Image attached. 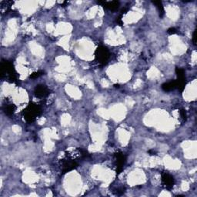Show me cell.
Returning <instances> with one entry per match:
<instances>
[{"label": "cell", "mask_w": 197, "mask_h": 197, "mask_svg": "<svg viewBox=\"0 0 197 197\" xmlns=\"http://www.w3.org/2000/svg\"><path fill=\"white\" fill-rule=\"evenodd\" d=\"M175 73H176L177 79L175 80L176 83V88L180 90V92H183V89H185V71L184 70L181 68H176L175 69Z\"/></svg>", "instance_id": "4"}, {"label": "cell", "mask_w": 197, "mask_h": 197, "mask_svg": "<svg viewBox=\"0 0 197 197\" xmlns=\"http://www.w3.org/2000/svg\"><path fill=\"white\" fill-rule=\"evenodd\" d=\"M116 156V173L119 174L123 170V166L126 162V156L121 152H118L115 154Z\"/></svg>", "instance_id": "6"}, {"label": "cell", "mask_w": 197, "mask_h": 197, "mask_svg": "<svg viewBox=\"0 0 197 197\" xmlns=\"http://www.w3.org/2000/svg\"><path fill=\"white\" fill-rule=\"evenodd\" d=\"M196 30H195L194 32H193V44H194L195 46L196 45Z\"/></svg>", "instance_id": "16"}, {"label": "cell", "mask_w": 197, "mask_h": 197, "mask_svg": "<svg viewBox=\"0 0 197 197\" xmlns=\"http://www.w3.org/2000/svg\"><path fill=\"white\" fill-rule=\"evenodd\" d=\"M42 75H43V72L39 71V72H36V73L31 74V75L29 77H30L31 79H36L38 78V77L41 76Z\"/></svg>", "instance_id": "13"}, {"label": "cell", "mask_w": 197, "mask_h": 197, "mask_svg": "<svg viewBox=\"0 0 197 197\" xmlns=\"http://www.w3.org/2000/svg\"><path fill=\"white\" fill-rule=\"evenodd\" d=\"M162 183L165 188L171 189L174 185V179L170 174L167 172H163L162 174Z\"/></svg>", "instance_id": "7"}, {"label": "cell", "mask_w": 197, "mask_h": 197, "mask_svg": "<svg viewBox=\"0 0 197 197\" xmlns=\"http://www.w3.org/2000/svg\"><path fill=\"white\" fill-rule=\"evenodd\" d=\"M116 22L119 25V26H123V21H122V16H119V17L116 19Z\"/></svg>", "instance_id": "17"}, {"label": "cell", "mask_w": 197, "mask_h": 197, "mask_svg": "<svg viewBox=\"0 0 197 197\" xmlns=\"http://www.w3.org/2000/svg\"><path fill=\"white\" fill-rule=\"evenodd\" d=\"M34 93H35V95L36 97L44 98L46 97V96L49 94V90L46 86H43V85H39V86H37L35 88Z\"/></svg>", "instance_id": "8"}, {"label": "cell", "mask_w": 197, "mask_h": 197, "mask_svg": "<svg viewBox=\"0 0 197 197\" xmlns=\"http://www.w3.org/2000/svg\"><path fill=\"white\" fill-rule=\"evenodd\" d=\"M95 56H96V60L97 61L100 65H106L108 62L109 56H110V53H109V50L106 47L98 46L96 49V52H95Z\"/></svg>", "instance_id": "3"}, {"label": "cell", "mask_w": 197, "mask_h": 197, "mask_svg": "<svg viewBox=\"0 0 197 197\" xmlns=\"http://www.w3.org/2000/svg\"><path fill=\"white\" fill-rule=\"evenodd\" d=\"M119 6V2L118 1H112V2H106L103 7L106 9H109L111 11L117 10Z\"/></svg>", "instance_id": "9"}, {"label": "cell", "mask_w": 197, "mask_h": 197, "mask_svg": "<svg viewBox=\"0 0 197 197\" xmlns=\"http://www.w3.org/2000/svg\"><path fill=\"white\" fill-rule=\"evenodd\" d=\"M78 166V164L75 162V160H62V165H61V168H62V173L65 174L66 172L72 171V170L75 169Z\"/></svg>", "instance_id": "5"}, {"label": "cell", "mask_w": 197, "mask_h": 197, "mask_svg": "<svg viewBox=\"0 0 197 197\" xmlns=\"http://www.w3.org/2000/svg\"><path fill=\"white\" fill-rule=\"evenodd\" d=\"M162 89L165 92H170L176 89V83L175 81H171L170 83H166L162 85Z\"/></svg>", "instance_id": "10"}, {"label": "cell", "mask_w": 197, "mask_h": 197, "mask_svg": "<svg viewBox=\"0 0 197 197\" xmlns=\"http://www.w3.org/2000/svg\"><path fill=\"white\" fill-rule=\"evenodd\" d=\"M152 3L156 6L157 9H158V10H159V12H160V17L161 18L163 17L164 12H165V11H164V8H163V6H162V2L161 1H154V2H152Z\"/></svg>", "instance_id": "12"}, {"label": "cell", "mask_w": 197, "mask_h": 197, "mask_svg": "<svg viewBox=\"0 0 197 197\" xmlns=\"http://www.w3.org/2000/svg\"><path fill=\"white\" fill-rule=\"evenodd\" d=\"M127 10H128L127 9H126V8H124V9H123V10L121 11V12H122V14H124V13H126V12H127Z\"/></svg>", "instance_id": "18"}, {"label": "cell", "mask_w": 197, "mask_h": 197, "mask_svg": "<svg viewBox=\"0 0 197 197\" xmlns=\"http://www.w3.org/2000/svg\"><path fill=\"white\" fill-rule=\"evenodd\" d=\"M167 32H168L169 34H175L177 32V30L175 29V28H170V29L167 30Z\"/></svg>", "instance_id": "15"}, {"label": "cell", "mask_w": 197, "mask_h": 197, "mask_svg": "<svg viewBox=\"0 0 197 197\" xmlns=\"http://www.w3.org/2000/svg\"><path fill=\"white\" fill-rule=\"evenodd\" d=\"M180 116L183 118V120H186V113H185L184 109H182V110L180 111Z\"/></svg>", "instance_id": "14"}, {"label": "cell", "mask_w": 197, "mask_h": 197, "mask_svg": "<svg viewBox=\"0 0 197 197\" xmlns=\"http://www.w3.org/2000/svg\"><path fill=\"white\" fill-rule=\"evenodd\" d=\"M16 107L14 106L13 104H9L7 105V106H5L4 108V112L6 113V115L9 116H12L13 114L15 113V111H16Z\"/></svg>", "instance_id": "11"}, {"label": "cell", "mask_w": 197, "mask_h": 197, "mask_svg": "<svg viewBox=\"0 0 197 197\" xmlns=\"http://www.w3.org/2000/svg\"><path fill=\"white\" fill-rule=\"evenodd\" d=\"M41 108L36 104L29 103L27 107L22 112L24 119L26 122L32 123L35 121L36 118L41 114Z\"/></svg>", "instance_id": "2"}, {"label": "cell", "mask_w": 197, "mask_h": 197, "mask_svg": "<svg viewBox=\"0 0 197 197\" xmlns=\"http://www.w3.org/2000/svg\"><path fill=\"white\" fill-rule=\"evenodd\" d=\"M4 78L10 83L17 81L14 65L9 61H2L1 63V79H3Z\"/></svg>", "instance_id": "1"}]
</instances>
